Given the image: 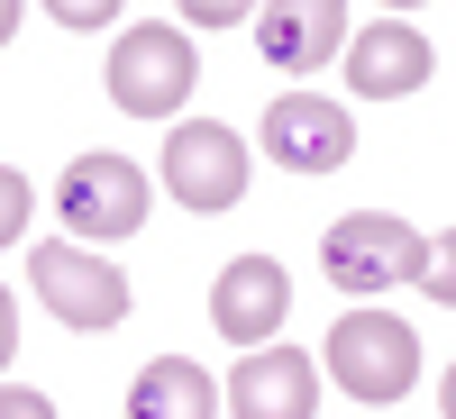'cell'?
Segmentation results:
<instances>
[{"instance_id":"cell-1","label":"cell","mask_w":456,"mask_h":419,"mask_svg":"<svg viewBox=\"0 0 456 419\" xmlns=\"http://www.w3.org/2000/svg\"><path fill=\"white\" fill-rule=\"evenodd\" d=\"M201 64H192V36L174 19H137L119 28V46H110V101L128 109V119H174L183 101H192Z\"/></svg>"},{"instance_id":"cell-2","label":"cell","mask_w":456,"mask_h":419,"mask_svg":"<svg viewBox=\"0 0 456 419\" xmlns=\"http://www.w3.org/2000/svg\"><path fill=\"white\" fill-rule=\"evenodd\" d=\"M420 255H429V238H420L411 219H393V210H356V219H338L329 238H320V274H329L338 292L374 301V292L420 283Z\"/></svg>"},{"instance_id":"cell-3","label":"cell","mask_w":456,"mask_h":419,"mask_svg":"<svg viewBox=\"0 0 456 419\" xmlns=\"http://www.w3.org/2000/svg\"><path fill=\"white\" fill-rule=\"evenodd\" d=\"M329 374H338L347 401L384 410V401H402L420 383V337H411V319H393V310H347L329 328Z\"/></svg>"},{"instance_id":"cell-4","label":"cell","mask_w":456,"mask_h":419,"mask_svg":"<svg viewBox=\"0 0 456 419\" xmlns=\"http://www.w3.org/2000/svg\"><path fill=\"white\" fill-rule=\"evenodd\" d=\"M28 283H37V301L64 319V328H119L128 319V274L119 264H101V255H83L73 238H46L28 255Z\"/></svg>"},{"instance_id":"cell-5","label":"cell","mask_w":456,"mask_h":419,"mask_svg":"<svg viewBox=\"0 0 456 419\" xmlns=\"http://www.w3.org/2000/svg\"><path fill=\"white\" fill-rule=\"evenodd\" d=\"M165 192L183 210H238L247 201V137L219 119H183L165 137Z\"/></svg>"},{"instance_id":"cell-6","label":"cell","mask_w":456,"mask_h":419,"mask_svg":"<svg viewBox=\"0 0 456 419\" xmlns=\"http://www.w3.org/2000/svg\"><path fill=\"white\" fill-rule=\"evenodd\" d=\"M265 156H274L283 173H338V165L356 156V119H347V101L283 92L274 109H265Z\"/></svg>"},{"instance_id":"cell-7","label":"cell","mask_w":456,"mask_h":419,"mask_svg":"<svg viewBox=\"0 0 456 419\" xmlns=\"http://www.w3.org/2000/svg\"><path fill=\"white\" fill-rule=\"evenodd\" d=\"M64 219H73V238H137L146 228V173L128 156H73L64 165Z\"/></svg>"},{"instance_id":"cell-8","label":"cell","mask_w":456,"mask_h":419,"mask_svg":"<svg viewBox=\"0 0 456 419\" xmlns=\"http://www.w3.org/2000/svg\"><path fill=\"white\" fill-rule=\"evenodd\" d=\"M429 36L420 28H402V19H374V28H356L347 46H338V73H347V92L356 101H402V92H420L429 83Z\"/></svg>"},{"instance_id":"cell-9","label":"cell","mask_w":456,"mask_h":419,"mask_svg":"<svg viewBox=\"0 0 456 419\" xmlns=\"http://www.w3.org/2000/svg\"><path fill=\"white\" fill-rule=\"evenodd\" d=\"M292 310V274L274 255H238V264H219V292H210V328L228 337V347H265V337L283 328Z\"/></svg>"},{"instance_id":"cell-10","label":"cell","mask_w":456,"mask_h":419,"mask_svg":"<svg viewBox=\"0 0 456 419\" xmlns=\"http://www.w3.org/2000/svg\"><path fill=\"white\" fill-rule=\"evenodd\" d=\"M238 419H311V401H320V374H311V356L301 347H247L238 356V374H228V392H219Z\"/></svg>"},{"instance_id":"cell-11","label":"cell","mask_w":456,"mask_h":419,"mask_svg":"<svg viewBox=\"0 0 456 419\" xmlns=\"http://www.w3.org/2000/svg\"><path fill=\"white\" fill-rule=\"evenodd\" d=\"M256 28V46L265 64H283V73H311V64H338V46H347V10L338 0H274V10H247Z\"/></svg>"},{"instance_id":"cell-12","label":"cell","mask_w":456,"mask_h":419,"mask_svg":"<svg viewBox=\"0 0 456 419\" xmlns=\"http://www.w3.org/2000/svg\"><path fill=\"white\" fill-rule=\"evenodd\" d=\"M128 410H137V419H210V410H219V383H210L192 356H156V365L137 374Z\"/></svg>"},{"instance_id":"cell-13","label":"cell","mask_w":456,"mask_h":419,"mask_svg":"<svg viewBox=\"0 0 456 419\" xmlns=\"http://www.w3.org/2000/svg\"><path fill=\"white\" fill-rule=\"evenodd\" d=\"M19 228H28V173H19V165H0V246H10Z\"/></svg>"},{"instance_id":"cell-14","label":"cell","mask_w":456,"mask_h":419,"mask_svg":"<svg viewBox=\"0 0 456 419\" xmlns=\"http://www.w3.org/2000/svg\"><path fill=\"white\" fill-rule=\"evenodd\" d=\"M420 292H438V310L456 301V246L438 238V255H420Z\"/></svg>"},{"instance_id":"cell-15","label":"cell","mask_w":456,"mask_h":419,"mask_svg":"<svg viewBox=\"0 0 456 419\" xmlns=\"http://www.w3.org/2000/svg\"><path fill=\"white\" fill-rule=\"evenodd\" d=\"M110 19H119L110 0H55V28H73V36H83V28H110Z\"/></svg>"},{"instance_id":"cell-16","label":"cell","mask_w":456,"mask_h":419,"mask_svg":"<svg viewBox=\"0 0 456 419\" xmlns=\"http://www.w3.org/2000/svg\"><path fill=\"white\" fill-rule=\"evenodd\" d=\"M0 419H55V401L28 392V383H0Z\"/></svg>"},{"instance_id":"cell-17","label":"cell","mask_w":456,"mask_h":419,"mask_svg":"<svg viewBox=\"0 0 456 419\" xmlns=\"http://www.w3.org/2000/svg\"><path fill=\"white\" fill-rule=\"evenodd\" d=\"M247 10H238V0H192V10H183V28H238Z\"/></svg>"},{"instance_id":"cell-18","label":"cell","mask_w":456,"mask_h":419,"mask_svg":"<svg viewBox=\"0 0 456 419\" xmlns=\"http://www.w3.org/2000/svg\"><path fill=\"white\" fill-rule=\"evenodd\" d=\"M10 347H19V301L0 292V365H10Z\"/></svg>"},{"instance_id":"cell-19","label":"cell","mask_w":456,"mask_h":419,"mask_svg":"<svg viewBox=\"0 0 456 419\" xmlns=\"http://www.w3.org/2000/svg\"><path fill=\"white\" fill-rule=\"evenodd\" d=\"M10 36H19V10H10V0H0V46H10Z\"/></svg>"}]
</instances>
